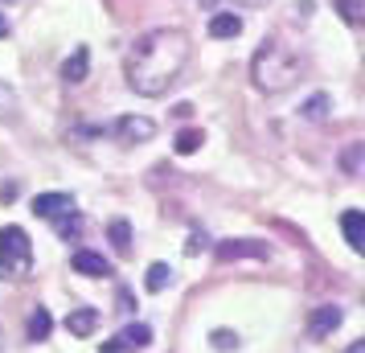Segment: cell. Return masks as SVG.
I'll return each mask as SVG.
<instances>
[{
	"instance_id": "cell-25",
	"label": "cell",
	"mask_w": 365,
	"mask_h": 353,
	"mask_svg": "<svg viewBox=\"0 0 365 353\" xmlns=\"http://www.w3.org/2000/svg\"><path fill=\"white\" fill-rule=\"evenodd\" d=\"M345 353H365V341H353V345H349Z\"/></svg>"
},
{
	"instance_id": "cell-24",
	"label": "cell",
	"mask_w": 365,
	"mask_h": 353,
	"mask_svg": "<svg viewBox=\"0 0 365 353\" xmlns=\"http://www.w3.org/2000/svg\"><path fill=\"white\" fill-rule=\"evenodd\" d=\"M201 247H205V235H193V238H189V255H197Z\"/></svg>"
},
{
	"instance_id": "cell-18",
	"label": "cell",
	"mask_w": 365,
	"mask_h": 353,
	"mask_svg": "<svg viewBox=\"0 0 365 353\" xmlns=\"http://www.w3.org/2000/svg\"><path fill=\"white\" fill-rule=\"evenodd\" d=\"M53 222H58V235L66 238V242H70V238L83 235V218H78L74 210H70V214H62V218H53Z\"/></svg>"
},
{
	"instance_id": "cell-22",
	"label": "cell",
	"mask_w": 365,
	"mask_h": 353,
	"mask_svg": "<svg viewBox=\"0 0 365 353\" xmlns=\"http://www.w3.org/2000/svg\"><path fill=\"white\" fill-rule=\"evenodd\" d=\"M13 107H17V91H13L9 83H0V116H9Z\"/></svg>"
},
{
	"instance_id": "cell-7",
	"label": "cell",
	"mask_w": 365,
	"mask_h": 353,
	"mask_svg": "<svg viewBox=\"0 0 365 353\" xmlns=\"http://www.w3.org/2000/svg\"><path fill=\"white\" fill-rule=\"evenodd\" d=\"M74 210V198L70 193H37L34 198V214L37 218H62V214H70Z\"/></svg>"
},
{
	"instance_id": "cell-17",
	"label": "cell",
	"mask_w": 365,
	"mask_h": 353,
	"mask_svg": "<svg viewBox=\"0 0 365 353\" xmlns=\"http://www.w3.org/2000/svg\"><path fill=\"white\" fill-rule=\"evenodd\" d=\"M201 144H205V135H201V128H185V132H177V152H181V156H189V152H197Z\"/></svg>"
},
{
	"instance_id": "cell-10",
	"label": "cell",
	"mask_w": 365,
	"mask_h": 353,
	"mask_svg": "<svg viewBox=\"0 0 365 353\" xmlns=\"http://www.w3.org/2000/svg\"><path fill=\"white\" fill-rule=\"evenodd\" d=\"M341 230H345V242L353 251H365V218L361 210H345L341 214Z\"/></svg>"
},
{
	"instance_id": "cell-23",
	"label": "cell",
	"mask_w": 365,
	"mask_h": 353,
	"mask_svg": "<svg viewBox=\"0 0 365 353\" xmlns=\"http://www.w3.org/2000/svg\"><path fill=\"white\" fill-rule=\"evenodd\" d=\"M357 156H361V144H353V148H349V156H345V168H349V173L357 168Z\"/></svg>"
},
{
	"instance_id": "cell-21",
	"label": "cell",
	"mask_w": 365,
	"mask_h": 353,
	"mask_svg": "<svg viewBox=\"0 0 365 353\" xmlns=\"http://www.w3.org/2000/svg\"><path fill=\"white\" fill-rule=\"evenodd\" d=\"M214 345L222 353H230L234 345H238V333H230V329H214Z\"/></svg>"
},
{
	"instance_id": "cell-4",
	"label": "cell",
	"mask_w": 365,
	"mask_h": 353,
	"mask_svg": "<svg viewBox=\"0 0 365 353\" xmlns=\"http://www.w3.org/2000/svg\"><path fill=\"white\" fill-rule=\"evenodd\" d=\"M111 135H115L119 144H144V140H152L156 135V123L144 116H123L111 123Z\"/></svg>"
},
{
	"instance_id": "cell-27",
	"label": "cell",
	"mask_w": 365,
	"mask_h": 353,
	"mask_svg": "<svg viewBox=\"0 0 365 353\" xmlns=\"http://www.w3.org/2000/svg\"><path fill=\"white\" fill-rule=\"evenodd\" d=\"M201 4H205V9H217V4H222V0H201Z\"/></svg>"
},
{
	"instance_id": "cell-2",
	"label": "cell",
	"mask_w": 365,
	"mask_h": 353,
	"mask_svg": "<svg viewBox=\"0 0 365 353\" xmlns=\"http://www.w3.org/2000/svg\"><path fill=\"white\" fill-rule=\"evenodd\" d=\"M299 74H304V58L292 46H283L279 37H267L263 46L255 50V58H250V78H255V86L263 95L292 91L299 83Z\"/></svg>"
},
{
	"instance_id": "cell-3",
	"label": "cell",
	"mask_w": 365,
	"mask_h": 353,
	"mask_svg": "<svg viewBox=\"0 0 365 353\" xmlns=\"http://www.w3.org/2000/svg\"><path fill=\"white\" fill-rule=\"evenodd\" d=\"M34 271V242L21 226L0 230V280H25Z\"/></svg>"
},
{
	"instance_id": "cell-8",
	"label": "cell",
	"mask_w": 365,
	"mask_h": 353,
	"mask_svg": "<svg viewBox=\"0 0 365 353\" xmlns=\"http://www.w3.org/2000/svg\"><path fill=\"white\" fill-rule=\"evenodd\" d=\"M341 320H345V312L336 308V304H320L312 312V320H308V329H312V337H329L341 329Z\"/></svg>"
},
{
	"instance_id": "cell-13",
	"label": "cell",
	"mask_w": 365,
	"mask_h": 353,
	"mask_svg": "<svg viewBox=\"0 0 365 353\" xmlns=\"http://www.w3.org/2000/svg\"><path fill=\"white\" fill-rule=\"evenodd\" d=\"M242 34V17L238 13H214L210 17V37H238Z\"/></svg>"
},
{
	"instance_id": "cell-26",
	"label": "cell",
	"mask_w": 365,
	"mask_h": 353,
	"mask_svg": "<svg viewBox=\"0 0 365 353\" xmlns=\"http://www.w3.org/2000/svg\"><path fill=\"white\" fill-rule=\"evenodd\" d=\"M9 34H13V25H9V21L0 17V37H9Z\"/></svg>"
},
{
	"instance_id": "cell-14",
	"label": "cell",
	"mask_w": 365,
	"mask_h": 353,
	"mask_svg": "<svg viewBox=\"0 0 365 353\" xmlns=\"http://www.w3.org/2000/svg\"><path fill=\"white\" fill-rule=\"evenodd\" d=\"M50 329H53V317L46 312V308H41V304H37L34 317H29V329H25V333H29V341H46V337H50Z\"/></svg>"
},
{
	"instance_id": "cell-16",
	"label": "cell",
	"mask_w": 365,
	"mask_h": 353,
	"mask_svg": "<svg viewBox=\"0 0 365 353\" xmlns=\"http://www.w3.org/2000/svg\"><path fill=\"white\" fill-rule=\"evenodd\" d=\"M107 235H111V242H115V251H119V255L132 251V226H128L123 218L111 222V230H107Z\"/></svg>"
},
{
	"instance_id": "cell-11",
	"label": "cell",
	"mask_w": 365,
	"mask_h": 353,
	"mask_svg": "<svg viewBox=\"0 0 365 353\" xmlns=\"http://www.w3.org/2000/svg\"><path fill=\"white\" fill-rule=\"evenodd\" d=\"M66 329L74 337H91L95 329H99V308H70Z\"/></svg>"
},
{
	"instance_id": "cell-5",
	"label": "cell",
	"mask_w": 365,
	"mask_h": 353,
	"mask_svg": "<svg viewBox=\"0 0 365 353\" xmlns=\"http://www.w3.org/2000/svg\"><path fill=\"white\" fill-rule=\"evenodd\" d=\"M271 247L267 242H255V238H230V242H217V259H267Z\"/></svg>"
},
{
	"instance_id": "cell-1",
	"label": "cell",
	"mask_w": 365,
	"mask_h": 353,
	"mask_svg": "<svg viewBox=\"0 0 365 353\" xmlns=\"http://www.w3.org/2000/svg\"><path fill=\"white\" fill-rule=\"evenodd\" d=\"M189 62V37L181 29H152L128 53V86L144 99L165 95Z\"/></svg>"
},
{
	"instance_id": "cell-28",
	"label": "cell",
	"mask_w": 365,
	"mask_h": 353,
	"mask_svg": "<svg viewBox=\"0 0 365 353\" xmlns=\"http://www.w3.org/2000/svg\"><path fill=\"white\" fill-rule=\"evenodd\" d=\"M234 4H263V0H234Z\"/></svg>"
},
{
	"instance_id": "cell-9",
	"label": "cell",
	"mask_w": 365,
	"mask_h": 353,
	"mask_svg": "<svg viewBox=\"0 0 365 353\" xmlns=\"http://www.w3.org/2000/svg\"><path fill=\"white\" fill-rule=\"evenodd\" d=\"M70 263H74V271H78V275H91V280L111 275V263H107L103 255H95V251H74V255H70Z\"/></svg>"
},
{
	"instance_id": "cell-15",
	"label": "cell",
	"mask_w": 365,
	"mask_h": 353,
	"mask_svg": "<svg viewBox=\"0 0 365 353\" xmlns=\"http://www.w3.org/2000/svg\"><path fill=\"white\" fill-rule=\"evenodd\" d=\"M144 284H148V292H165V287L173 284V267H168V263H152Z\"/></svg>"
},
{
	"instance_id": "cell-12",
	"label": "cell",
	"mask_w": 365,
	"mask_h": 353,
	"mask_svg": "<svg viewBox=\"0 0 365 353\" xmlns=\"http://www.w3.org/2000/svg\"><path fill=\"white\" fill-rule=\"evenodd\" d=\"M86 70H91V53H86V46H78V50L66 58V66H62V78H66V83H83Z\"/></svg>"
},
{
	"instance_id": "cell-6",
	"label": "cell",
	"mask_w": 365,
	"mask_h": 353,
	"mask_svg": "<svg viewBox=\"0 0 365 353\" xmlns=\"http://www.w3.org/2000/svg\"><path fill=\"white\" fill-rule=\"evenodd\" d=\"M148 341H152L148 324H128L115 341H107V345H103V353H132V349H144Z\"/></svg>"
},
{
	"instance_id": "cell-20",
	"label": "cell",
	"mask_w": 365,
	"mask_h": 353,
	"mask_svg": "<svg viewBox=\"0 0 365 353\" xmlns=\"http://www.w3.org/2000/svg\"><path fill=\"white\" fill-rule=\"evenodd\" d=\"M341 4V17L349 21V25H361V13H365V0H336Z\"/></svg>"
},
{
	"instance_id": "cell-19",
	"label": "cell",
	"mask_w": 365,
	"mask_h": 353,
	"mask_svg": "<svg viewBox=\"0 0 365 353\" xmlns=\"http://www.w3.org/2000/svg\"><path fill=\"white\" fill-rule=\"evenodd\" d=\"M329 107H332V99L320 91V95H312V99L304 103V119H324L329 116Z\"/></svg>"
}]
</instances>
